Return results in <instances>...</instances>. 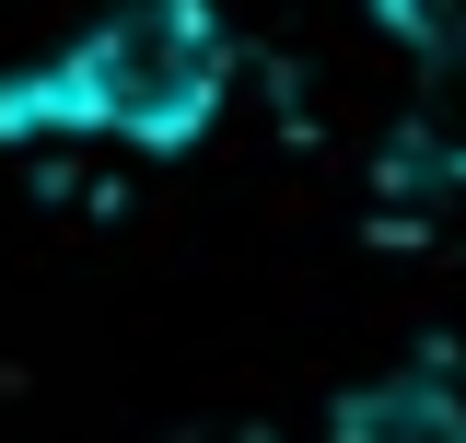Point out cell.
<instances>
[{
  "mask_svg": "<svg viewBox=\"0 0 466 443\" xmlns=\"http://www.w3.org/2000/svg\"><path fill=\"white\" fill-rule=\"evenodd\" d=\"M233 94V36L210 0H106L82 47L0 82V140H128L187 152Z\"/></svg>",
  "mask_w": 466,
  "mask_h": 443,
  "instance_id": "cell-1",
  "label": "cell"
},
{
  "mask_svg": "<svg viewBox=\"0 0 466 443\" xmlns=\"http://www.w3.org/2000/svg\"><path fill=\"white\" fill-rule=\"evenodd\" d=\"M373 24H385L397 47H420V58L443 47V36H466V24H455V0H373Z\"/></svg>",
  "mask_w": 466,
  "mask_h": 443,
  "instance_id": "cell-2",
  "label": "cell"
}]
</instances>
